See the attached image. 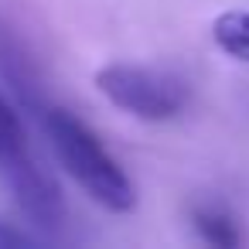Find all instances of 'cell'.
I'll return each mask as SVG.
<instances>
[{"label":"cell","mask_w":249,"mask_h":249,"mask_svg":"<svg viewBox=\"0 0 249 249\" xmlns=\"http://www.w3.org/2000/svg\"><path fill=\"white\" fill-rule=\"evenodd\" d=\"M45 133L62 160V167L75 178V184L106 212H130L137 205V191L126 171L113 160V154L99 143V137L69 109L48 106L41 113Z\"/></svg>","instance_id":"cell-1"},{"label":"cell","mask_w":249,"mask_h":249,"mask_svg":"<svg viewBox=\"0 0 249 249\" xmlns=\"http://www.w3.org/2000/svg\"><path fill=\"white\" fill-rule=\"evenodd\" d=\"M96 89L123 113L137 120H174L188 106V86L160 69L130 65V62H109L96 72Z\"/></svg>","instance_id":"cell-2"},{"label":"cell","mask_w":249,"mask_h":249,"mask_svg":"<svg viewBox=\"0 0 249 249\" xmlns=\"http://www.w3.org/2000/svg\"><path fill=\"white\" fill-rule=\"evenodd\" d=\"M0 184L7 188L14 205L41 229H58L65 222V201L58 184L38 167L28 143L0 147Z\"/></svg>","instance_id":"cell-3"},{"label":"cell","mask_w":249,"mask_h":249,"mask_svg":"<svg viewBox=\"0 0 249 249\" xmlns=\"http://www.w3.org/2000/svg\"><path fill=\"white\" fill-rule=\"evenodd\" d=\"M212 41L222 55L249 62V11H225L212 24Z\"/></svg>","instance_id":"cell-4"},{"label":"cell","mask_w":249,"mask_h":249,"mask_svg":"<svg viewBox=\"0 0 249 249\" xmlns=\"http://www.w3.org/2000/svg\"><path fill=\"white\" fill-rule=\"evenodd\" d=\"M195 232L208 242V246H218V249H235L242 242L239 235V225L229 212L215 208V205H205L195 212Z\"/></svg>","instance_id":"cell-5"},{"label":"cell","mask_w":249,"mask_h":249,"mask_svg":"<svg viewBox=\"0 0 249 249\" xmlns=\"http://www.w3.org/2000/svg\"><path fill=\"white\" fill-rule=\"evenodd\" d=\"M24 140H28V133H24L18 109L0 96V143H24Z\"/></svg>","instance_id":"cell-6"},{"label":"cell","mask_w":249,"mask_h":249,"mask_svg":"<svg viewBox=\"0 0 249 249\" xmlns=\"http://www.w3.org/2000/svg\"><path fill=\"white\" fill-rule=\"evenodd\" d=\"M24 246H31V239L24 232L11 229L7 222H0V249H24Z\"/></svg>","instance_id":"cell-7"}]
</instances>
